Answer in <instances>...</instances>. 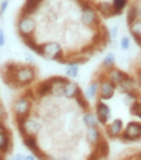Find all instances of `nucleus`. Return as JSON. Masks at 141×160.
<instances>
[{"mask_svg": "<svg viewBox=\"0 0 141 160\" xmlns=\"http://www.w3.org/2000/svg\"><path fill=\"white\" fill-rule=\"evenodd\" d=\"M121 138L124 142H134L141 138V122L140 121H130L124 128Z\"/></svg>", "mask_w": 141, "mask_h": 160, "instance_id": "nucleus-5", "label": "nucleus"}, {"mask_svg": "<svg viewBox=\"0 0 141 160\" xmlns=\"http://www.w3.org/2000/svg\"><path fill=\"white\" fill-rule=\"evenodd\" d=\"M79 73V66L78 64H67V69H66V77L74 79L78 77Z\"/></svg>", "mask_w": 141, "mask_h": 160, "instance_id": "nucleus-30", "label": "nucleus"}, {"mask_svg": "<svg viewBox=\"0 0 141 160\" xmlns=\"http://www.w3.org/2000/svg\"><path fill=\"white\" fill-rule=\"evenodd\" d=\"M83 121L88 128H97L100 125V121L97 119L96 113H92L90 110L85 112L83 115Z\"/></svg>", "mask_w": 141, "mask_h": 160, "instance_id": "nucleus-20", "label": "nucleus"}, {"mask_svg": "<svg viewBox=\"0 0 141 160\" xmlns=\"http://www.w3.org/2000/svg\"><path fill=\"white\" fill-rule=\"evenodd\" d=\"M131 37H133V39L135 41V44L141 49V35H139V34H131Z\"/></svg>", "mask_w": 141, "mask_h": 160, "instance_id": "nucleus-36", "label": "nucleus"}, {"mask_svg": "<svg viewBox=\"0 0 141 160\" xmlns=\"http://www.w3.org/2000/svg\"><path fill=\"white\" fill-rule=\"evenodd\" d=\"M44 46V58L56 61L61 64H67V58L62 50V46L57 41H48L43 44Z\"/></svg>", "mask_w": 141, "mask_h": 160, "instance_id": "nucleus-1", "label": "nucleus"}, {"mask_svg": "<svg viewBox=\"0 0 141 160\" xmlns=\"http://www.w3.org/2000/svg\"><path fill=\"white\" fill-rule=\"evenodd\" d=\"M131 34H139L141 35V18H139L138 21H135L131 26H129Z\"/></svg>", "mask_w": 141, "mask_h": 160, "instance_id": "nucleus-32", "label": "nucleus"}, {"mask_svg": "<svg viewBox=\"0 0 141 160\" xmlns=\"http://www.w3.org/2000/svg\"><path fill=\"white\" fill-rule=\"evenodd\" d=\"M12 160H24V159L22 158V155H20V154H18V155H15V157H13V159H12Z\"/></svg>", "mask_w": 141, "mask_h": 160, "instance_id": "nucleus-42", "label": "nucleus"}, {"mask_svg": "<svg viewBox=\"0 0 141 160\" xmlns=\"http://www.w3.org/2000/svg\"><path fill=\"white\" fill-rule=\"evenodd\" d=\"M51 81H52V91H51V93L54 96H56V97L63 96L65 86L67 85V82L70 80L67 79V78H63V77H52Z\"/></svg>", "mask_w": 141, "mask_h": 160, "instance_id": "nucleus-10", "label": "nucleus"}, {"mask_svg": "<svg viewBox=\"0 0 141 160\" xmlns=\"http://www.w3.org/2000/svg\"><path fill=\"white\" fill-rule=\"evenodd\" d=\"M95 150L99 153L101 158H107L108 154H110V146H108V142L105 140V138H101L96 144H95Z\"/></svg>", "mask_w": 141, "mask_h": 160, "instance_id": "nucleus-23", "label": "nucleus"}, {"mask_svg": "<svg viewBox=\"0 0 141 160\" xmlns=\"http://www.w3.org/2000/svg\"><path fill=\"white\" fill-rule=\"evenodd\" d=\"M23 42H24V45H26L28 49H30L32 51H34L37 55L44 57V46H43V44H38L33 37L23 39Z\"/></svg>", "mask_w": 141, "mask_h": 160, "instance_id": "nucleus-16", "label": "nucleus"}, {"mask_svg": "<svg viewBox=\"0 0 141 160\" xmlns=\"http://www.w3.org/2000/svg\"><path fill=\"white\" fill-rule=\"evenodd\" d=\"M99 90H100V81L99 80H94V81H91L90 84H89V86L86 88L84 95H85V97L89 101L94 100L99 95Z\"/></svg>", "mask_w": 141, "mask_h": 160, "instance_id": "nucleus-19", "label": "nucleus"}, {"mask_svg": "<svg viewBox=\"0 0 141 160\" xmlns=\"http://www.w3.org/2000/svg\"><path fill=\"white\" fill-rule=\"evenodd\" d=\"M117 88H118L119 91L123 92L124 95H125V93H128V92H131V91L138 90V89H136V81L133 79L131 77H129L128 79L123 80Z\"/></svg>", "mask_w": 141, "mask_h": 160, "instance_id": "nucleus-17", "label": "nucleus"}, {"mask_svg": "<svg viewBox=\"0 0 141 160\" xmlns=\"http://www.w3.org/2000/svg\"><path fill=\"white\" fill-rule=\"evenodd\" d=\"M81 21L85 27H89V28L100 26L99 12L96 10V8L91 6L90 4H84L81 6Z\"/></svg>", "mask_w": 141, "mask_h": 160, "instance_id": "nucleus-2", "label": "nucleus"}, {"mask_svg": "<svg viewBox=\"0 0 141 160\" xmlns=\"http://www.w3.org/2000/svg\"><path fill=\"white\" fill-rule=\"evenodd\" d=\"M35 28H37V22L32 16H22L21 15L17 21V30H18V35L22 38V40L33 37Z\"/></svg>", "mask_w": 141, "mask_h": 160, "instance_id": "nucleus-3", "label": "nucleus"}, {"mask_svg": "<svg viewBox=\"0 0 141 160\" xmlns=\"http://www.w3.org/2000/svg\"><path fill=\"white\" fill-rule=\"evenodd\" d=\"M0 1H3V0H0Z\"/></svg>", "mask_w": 141, "mask_h": 160, "instance_id": "nucleus-47", "label": "nucleus"}, {"mask_svg": "<svg viewBox=\"0 0 141 160\" xmlns=\"http://www.w3.org/2000/svg\"><path fill=\"white\" fill-rule=\"evenodd\" d=\"M40 124L33 119H27L24 122V129L27 132V136H35L40 131Z\"/></svg>", "mask_w": 141, "mask_h": 160, "instance_id": "nucleus-22", "label": "nucleus"}, {"mask_svg": "<svg viewBox=\"0 0 141 160\" xmlns=\"http://www.w3.org/2000/svg\"><path fill=\"white\" fill-rule=\"evenodd\" d=\"M96 115L97 119L100 121L101 125H106L108 122V120L111 119V108L108 104H106L103 101L99 100L96 102Z\"/></svg>", "mask_w": 141, "mask_h": 160, "instance_id": "nucleus-7", "label": "nucleus"}, {"mask_svg": "<svg viewBox=\"0 0 141 160\" xmlns=\"http://www.w3.org/2000/svg\"><path fill=\"white\" fill-rule=\"evenodd\" d=\"M8 8H9V0H3L0 4V13L4 15L8 10Z\"/></svg>", "mask_w": 141, "mask_h": 160, "instance_id": "nucleus-35", "label": "nucleus"}, {"mask_svg": "<svg viewBox=\"0 0 141 160\" xmlns=\"http://www.w3.org/2000/svg\"><path fill=\"white\" fill-rule=\"evenodd\" d=\"M108 35H110V40H116L118 37V27L113 26L108 29Z\"/></svg>", "mask_w": 141, "mask_h": 160, "instance_id": "nucleus-34", "label": "nucleus"}, {"mask_svg": "<svg viewBox=\"0 0 141 160\" xmlns=\"http://www.w3.org/2000/svg\"><path fill=\"white\" fill-rule=\"evenodd\" d=\"M5 42H6L5 33H4V30L3 29H0V48H3V46L5 45Z\"/></svg>", "mask_w": 141, "mask_h": 160, "instance_id": "nucleus-37", "label": "nucleus"}, {"mask_svg": "<svg viewBox=\"0 0 141 160\" xmlns=\"http://www.w3.org/2000/svg\"><path fill=\"white\" fill-rule=\"evenodd\" d=\"M74 100H76V102H77V104L79 106V108H81V109L85 110V112H88V110H89V108H90L89 100L85 97V95H84L81 91L77 95V97H76Z\"/></svg>", "mask_w": 141, "mask_h": 160, "instance_id": "nucleus-27", "label": "nucleus"}, {"mask_svg": "<svg viewBox=\"0 0 141 160\" xmlns=\"http://www.w3.org/2000/svg\"><path fill=\"white\" fill-rule=\"evenodd\" d=\"M119 45H121V49L123 51L129 50V49H130V39H129L128 37H123V38L121 39Z\"/></svg>", "mask_w": 141, "mask_h": 160, "instance_id": "nucleus-33", "label": "nucleus"}, {"mask_svg": "<svg viewBox=\"0 0 141 160\" xmlns=\"http://www.w3.org/2000/svg\"><path fill=\"white\" fill-rule=\"evenodd\" d=\"M37 74H35V69L30 66H20L16 72L15 79L17 82V86H26L29 85L30 82H33L35 79Z\"/></svg>", "mask_w": 141, "mask_h": 160, "instance_id": "nucleus-4", "label": "nucleus"}, {"mask_svg": "<svg viewBox=\"0 0 141 160\" xmlns=\"http://www.w3.org/2000/svg\"><path fill=\"white\" fill-rule=\"evenodd\" d=\"M138 84H139V86L141 88V69L138 72Z\"/></svg>", "mask_w": 141, "mask_h": 160, "instance_id": "nucleus-41", "label": "nucleus"}, {"mask_svg": "<svg viewBox=\"0 0 141 160\" xmlns=\"http://www.w3.org/2000/svg\"><path fill=\"white\" fill-rule=\"evenodd\" d=\"M101 138H102V136H101V132L97 128H88V130H86V140H88L89 143L95 146Z\"/></svg>", "mask_w": 141, "mask_h": 160, "instance_id": "nucleus-24", "label": "nucleus"}, {"mask_svg": "<svg viewBox=\"0 0 141 160\" xmlns=\"http://www.w3.org/2000/svg\"><path fill=\"white\" fill-rule=\"evenodd\" d=\"M130 114L131 115H134V117H136V118H140L141 119V101H135L133 104L130 106Z\"/></svg>", "mask_w": 141, "mask_h": 160, "instance_id": "nucleus-31", "label": "nucleus"}, {"mask_svg": "<svg viewBox=\"0 0 141 160\" xmlns=\"http://www.w3.org/2000/svg\"><path fill=\"white\" fill-rule=\"evenodd\" d=\"M41 2L43 1H40V0H26L24 5L21 9V15L22 16H33L38 11Z\"/></svg>", "mask_w": 141, "mask_h": 160, "instance_id": "nucleus-12", "label": "nucleus"}, {"mask_svg": "<svg viewBox=\"0 0 141 160\" xmlns=\"http://www.w3.org/2000/svg\"><path fill=\"white\" fill-rule=\"evenodd\" d=\"M23 96H24V97H27L28 100H29V98H30V100H34V95H33V92H32L30 90H27V91H26Z\"/></svg>", "mask_w": 141, "mask_h": 160, "instance_id": "nucleus-39", "label": "nucleus"}, {"mask_svg": "<svg viewBox=\"0 0 141 160\" xmlns=\"http://www.w3.org/2000/svg\"><path fill=\"white\" fill-rule=\"evenodd\" d=\"M139 18H141V6H139L138 4H130V6H128V11H127V23H128V26H131Z\"/></svg>", "mask_w": 141, "mask_h": 160, "instance_id": "nucleus-13", "label": "nucleus"}, {"mask_svg": "<svg viewBox=\"0 0 141 160\" xmlns=\"http://www.w3.org/2000/svg\"><path fill=\"white\" fill-rule=\"evenodd\" d=\"M10 136L11 132L0 131V153H6L10 150Z\"/></svg>", "mask_w": 141, "mask_h": 160, "instance_id": "nucleus-21", "label": "nucleus"}, {"mask_svg": "<svg viewBox=\"0 0 141 160\" xmlns=\"http://www.w3.org/2000/svg\"><path fill=\"white\" fill-rule=\"evenodd\" d=\"M9 129L6 128V125H5V122H4V120L0 119V131H8Z\"/></svg>", "mask_w": 141, "mask_h": 160, "instance_id": "nucleus-40", "label": "nucleus"}, {"mask_svg": "<svg viewBox=\"0 0 141 160\" xmlns=\"http://www.w3.org/2000/svg\"><path fill=\"white\" fill-rule=\"evenodd\" d=\"M124 131V125L121 119H114L111 124H108V126L106 128V132L111 138H116L119 137L122 132Z\"/></svg>", "mask_w": 141, "mask_h": 160, "instance_id": "nucleus-11", "label": "nucleus"}, {"mask_svg": "<svg viewBox=\"0 0 141 160\" xmlns=\"http://www.w3.org/2000/svg\"><path fill=\"white\" fill-rule=\"evenodd\" d=\"M96 10L105 18H110V17H114V10L112 6V2L108 1H101L96 5Z\"/></svg>", "mask_w": 141, "mask_h": 160, "instance_id": "nucleus-14", "label": "nucleus"}, {"mask_svg": "<svg viewBox=\"0 0 141 160\" xmlns=\"http://www.w3.org/2000/svg\"><path fill=\"white\" fill-rule=\"evenodd\" d=\"M88 61H89L88 56H84V55L81 53V56H73V57L67 58V64H78V66H81V64L86 63Z\"/></svg>", "mask_w": 141, "mask_h": 160, "instance_id": "nucleus-29", "label": "nucleus"}, {"mask_svg": "<svg viewBox=\"0 0 141 160\" xmlns=\"http://www.w3.org/2000/svg\"><path fill=\"white\" fill-rule=\"evenodd\" d=\"M79 89V85L74 81H68L67 85L65 86V93H63V97H66L67 100H72V98H76L77 95L81 92Z\"/></svg>", "mask_w": 141, "mask_h": 160, "instance_id": "nucleus-15", "label": "nucleus"}, {"mask_svg": "<svg viewBox=\"0 0 141 160\" xmlns=\"http://www.w3.org/2000/svg\"><path fill=\"white\" fill-rule=\"evenodd\" d=\"M117 89V85L113 84L112 81L105 78L100 80V90H99V98L101 101H108L114 96V92Z\"/></svg>", "mask_w": 141, "mask_h": 160, "instance_id": "nucleus-6", "label": "nucleus"}, {"mask_svg": "<svg viewBox=\"0 0 141 160\" xmlns=\"http://www.w3.org/2000/svg\"><path fill=\"white\" fill-rule=\"evenodd\" d=\"M27 60H28V62H30V63H33V58H32V57H29V56H27Z\"/></svg>", "mask_w": 141, "mask_h": 160, "instance_id": "nucleus-44", "label": "nucleus"}, {"mask_svg": "<svg viewBox=\"0 0 141 160\" xmlns=\"http://www.w3.org/2000/svg\"><path fill=\"white\" fill-rule=\"evenodd\" d=\"M40 1H44V0H40Z\"/></svg>", "mask_w": 141, "mask_h": 160, "instance_id": "nucleus-46", "label": "nucleus"}, {"mask_svg": "<svg viewBox=\"0 0 141 160\" xmlns=\"http://www.w3.org/2000/svg\"><path fill=\"white\" fill-rule=\"evenodd\" d=\"M24 160H35V158H34V155H28L24 158Z\"/></svg>", "mask_w": 141, "mask_h": 160, "instance_id": "nucleus-43", "label": "nucleus"}, {"mask_svg": "<svg viewBox=\"0 0 141 160\" xmlns=\"http://www.w3.org/2000/svg\"><path fill=\"white\" fill-rule=\"evenodd\" d=\"M114 64H116V55L113 52H108L105 56V58L102 60V67L106 70H108L111 69V68H113Z\"/></svg>", "mask_w": 141, "mask_h": 160, "instance_id": "nucleus-28", "label": "nucleus"}, {"mask_svg": "<svg viewBox=\"0 0 141 160\" xmlns=\"http://www.w3.org/2000/svg\"><path fill=\"white\" fill-rule=\"evenodd\" d=\"M129 0H112V6L114 10V16H121L125 8L128 6Z\"/></svg>", "mask_w": 141, "mask_h": 160, "instance_id": "nucleus-25", "label": "nucleus"}, {"mask_svg": "<svg viewBox=\"0 0 141 160\" xmlns=\"http://www.w3.org/2000/svg\"><path fill=\"white\" fill-rule=\"evenodd\" d=\"M51 91H52V81H51V78L48 80L41 81L40 84H38V86H37V95L39 97H44V96L49 95V93H51Z\"/></svg>", "mask_w": 141, "mask_h": 160, "instance_id": "nucleus-18", "label": "nucleus"}, {"mask_svg": "<svg viewBox=\"0 0 141 160\" xmlns=\"http://www.w3.org/2000/svg\"><path fill=\"white\" fill-rule=\"evenodd\" d=\"M130 75L128 74V73H125V72H123V70L118 69V68H111V69L106 70V78L112 81L113 84H116L117 86L121 84L123 80L128 79Z\"/></svg>", "mask_w": 141, "mask_h": 160, "instance_id": "nucleus-9", "label": "nucleus"}, {"mask_svg": "<svg viewBox=\"0 0 141 160\" xmlns=\"http://www.w3.org/2000/svg\"><path fill=\"white\" fill-rule=\"evenodd\" d=\"M0 160H4V157H1V155H0Z\"/></svg>", "mask_w": 141, "mask_h": 160, "instance_id": "nucleus-45", "label": "nucleus"}, {"mask_svg": "<svg viewBox=\"0 0 141 160\" xmlns=\"http://www.w3.org/2000/svg\"><path fill=\"white\" fill-rule=\"evenodd\" d=\"M8 117V114H6V112H5V109L3 108V106L0 104V119L5 120V118Z\"/></svg>", "mask_w": 141, "mask_h": 160, "instance_id": "nucleus-38", "label": "nucleus"}, {"mask_svg": "<svg viewBox=\"0 0 141 160\" xmlns=\"http://www.w3.org/2000/svg\"><path fill=\"white\" fill-rule=\"evenodd\" d=\"M23 144H24L32 153H34L35 150L39 149L35 136H26V137H23Z\"/></svg>", "mask_w": 141, "mask_h": 160, "instance_id": "nucleus-26", "label": "nucleus"}, {"mask_svg": "<svg viewBox=\"0 0 141 160\" xmlns=\"http://www.w3.org/2000/svg\"><path fill=\"white\" fill-rule=\"evenodd\" d=\"M30 110V101L24 97L21 96L13 103V112L15 115H21V117H28Z\"/></svg>", "mask_w": 141, "mask_h": 160, "instance_id": "nucleus-8", "label": "nucleus"}]
</instances>
